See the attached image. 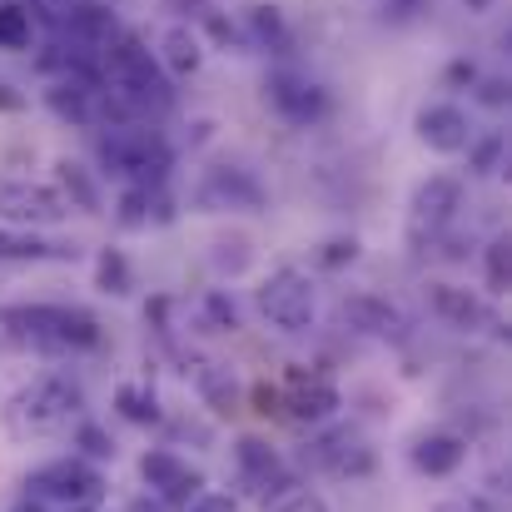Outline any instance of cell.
<instances>
[{"instance_id":"1","label":"cell","mask_w":512,"mask_h":512,"mask_svg":"<svg viewBox=\"0 0 512 512\" xmlns=\"http://www.w3.org/2000/svg\"><path fill=\"white\" fill-rule=\"evenodd\" d=\"M105 105L130 120V115H165L174 105V90H170V75L160 70L155 50H145L140 35H120L110 50H105Z\"/></svg>"},{"instance_id":"2","label":"cell","mask_w":512,"mask_h":512,"mask_svg":"<svg viewBox=\"0 0 512 512\" xmlns=\"http://www.w3.org/2000/svg\"><path fill=\"white\" fill-rule=\"evenodd\" d=\"M20 503L35 512H100L105 508V478L85 458H55L25 478Z\"/></svg>"},{"instance_id":"3","label":"cell","mask_w":512,"mask_h":512,"mask_svg":"<svg viewBox=\"0 0 512 512\" xmlns=\"http://www.w3.org/2000/svg\"><path fill=\"white\" fill-rule=\"evenodd\" d=\"M75 413H80V388L70 378L45 373V378L25 383L20 393H10V403H5V433L10 438H50Z\"/></svg>"},{"instance_id":"4","label":"cell","mask_w":512,"mask_h":512,"mask_svg":"<svg viewBox=\"0 0 512 512\" xmlns=\"http://www.w3.org/2000/svg\"><path fill=\"white\" fill-rule=\"evenodd\" d=\"M0 324L15 339L35 343V348H95L100 324L85 309H65V304H25V309H0Z\"/></svg>"},{"instance_id":"5","label":"cell","mask_w":512,"mask_h":512,"mask_svg":"<svg viewBox=\"0 0 512 512\" xmlns=\"http://www.w3.org/2000/svg\"><path fill=\"white\" fill-rule=\"evenodd\" d=\"M100 160H105L110 174L135 179V189H160L165 174H170L165 140H160L155 130H145V125H130V120H125V125H110V130L100 135Z\"/></svg>"},{"instance_id":"6","label":"cell","mask_w":512,"mask_h":512,"mask_svg":"<svg viewBox=\"0 0 512 512\" xmlns=\"http://www.w3.org/2000/svg\"><path fill=\"white\" fill-rule=\"evenodd\" d=\"M254 299H259V314H264L274 329H284V334H304V329L314 324V314H319L314 279H309L304 269H294V264L274 269V274L259 284Z\"/></svg>"},{"instance_id":"7","label":"cell","mask_w":512,"mask_h":512,"mask_svg":"<svg viewBox=\"0 0 512 512\" xmlns=\"http://www.w3.org/2000/svg\"><path fill=\"white\" fill-rule=\"evenodd\" d=\"M458 204H463V179L458 174H428L413 189V199H408V239L413 244H433L453 224Z\"/></svg>"},{"instance_id":"8","label":"cell","mask_w":512,"mask_h":512,"mask_svg":"<svg viewBox=\"0 0 512 512\" xmlns=\"http://www.w3.org/2000/svg\"><path fill=\"white\" fill-rule=\"evenodd\" d=\"M70 214V199L50 184H35V179H0V219L5 224H20V229H35V224H60Z\"/></svg>"},{"instance_id":"9","label":"cell","mask_w":512,"mask_h":512,"mask_svg":"<svg viewBox=\"0 0 512 512\" xmlns=\"http://www.w3.org/2000/svg\"><path fill=\"white\" fill-rule=\"evenodd\" d=\"M194 199H199L204 214H259L264 209V184L249 170L219 165V170H209L199 179Z\"/></svg>"},{"instance_id":"10","label":"cell","mask_w":512,"mask_h":512,"mask_svg":"<svg viewBox=\"0 0 512 512\" xmlns=\"http://www.w3.org/2000/svg\"><path fill=\"white\" fill-rule=\"evenodd\" d=\"M140 478L155 488V498L165 503V508H184V503H194L199 498V488H204V478L179 458L170 448H150L145 458H140Z\"/></svg>"},{"instance_id":"11","label":"cell","mask_w":512,"mask_h":512,"mask_svg":"<svg viewBox=\"0 0 512 512\" xmlns=\"http://www.w3.org/2000/svg\"><path fill=\"white\" fill-rule=\"evenodd\" d=\"M269 105H274L289 125H314V120H324V115H329V95H324L314 80L289 75V70L269 75Z\"/></svg>"},{"instance_id":"12","label":"cell","mask_w":512,"mask_h":512,"mask_svg":"<svg viewBox=\"0 0 512 512\" xmlns=\"http://www.w3.org/2000/svg\"><path fill=\"white\" fill-rule=\"evenodd\" d=\"M413 130H418V140L433 155H463L473 145V125H468V115L458 105H423Z\"/></svg>"},{"instance_id":"13","label":"cell","mask_w":512,"mask_h":512,"mask_svg":"<svg viewBox=\"0 0 512 512\" xmlns=\"http://www.w3.org/2000/svg\"><path fill=\"white\" fill-rule=\"evenodd\" d=\"M343 319L353 324V329H363V334H373V339H408V319L393 309V304H383V299H373V294H353V299H343Z\"/></svg>"},{"instance_id":"14","label":"cell","mask_w":512,"mask_h":512,"mask_svg":"<svg viewBox=\"0 0 512 512\" xmlns=\"http://www.w3.org/2000/svg\"><path fill=\"white\" fill-rule=\"evenodd\" d=\"M413 468L423 473V478H448V473H458L463 468V458H468V443L458 438V433H423L418 443H413Z\"/></svg>"},{"instance_id":"15","label":"cell","mask_w":512,"mask_h":512,"mask_svg":"<svg viewBox=\"0 0 512 512\" xmlns=\"http://www.w3.org/2000/svg\"><path fill=\"white\" fill-rule=\"evenodd\" d=\"M234 458H239V473L254 483L259 498H269L274 488H284V463H279V453L264 438H239L234 443Z\"/></svg>"},{"instance_id":"16","label":"cell","mask_w":512,"mask_h":512,"mask_svg":"<svg viewBox=\"0 0 512 512\" xmlns=\"http://www.w3.org/2000/svg\"><path fill=\"white\" fill-rule=\"evenodd\" d=\"M343 408L339 388L329 383V378H304V373H294V388H289V413L299 418V423H324V418H334Z\"/></svg>"},{"instance_id":"17","label":"cell","mask_w":512,"mask_h":512,"mask_svg":"<svg viewBox=\"0 0 512 512\" xmlns=\"http://www.w3.org/2000/svg\"><path fill=\"white\" fill-rule=\"evenodd\" d=\"M309 458H314L319 468L339 473V478H353V473H368V468H373V453H368L353 433H329V438H319Z\"/></svg>"},{"instance_id":"18","label":"cell","mask_w":512,"mask_h":512,"mask_svg":"<svg viewBox=\"0 0 512 512\" xmlns=\"http://www.w3.org/2000/svg\"><path fill=\"white\" fill-rule=\"evenodd\" d=\"M155 60H160L165 75H179V80H184V75H194V70L204 65V40H199L184 20H174L170 30L160 35V55H155Z\"/></svg>"},{"instance_id":"19","label":"cell","mask_w":512,"mask_h":512,"mask_svg":"<svg viewBox=\"0 0 512 512\" xmlns=\"http://www.w3.org/2000/svg\"><path fill=\"white\" fill-rule=\"evenodd\" d=\"M428 304H433V314H438V319H448L453 329H483V324H488L483 299H478V294H468V289L433 284V289H428Z\"/></svg>"},{"instance_id":"20","label":"cell","mask_w":512,"mask_h":512,"mask_svg":"<svg viewBox=\"0 0 512 512\" xmlns=\"http://www.w3.org/2000/svg\"><path fill=\"white\" fill-rule=\"evenodd\" d=\"M45 259H75V249L35 239L30 229H0V264H45Z\"/></svg>"},{"instance_id":"21","label":"cell","mask_w":512,"mask_h":512,"mask_svg":"<svg viewBox=\"0 0 512 512\" xmlns=\"http://www.w3.org/2000/svg\"><path fill=\"white\" fill-rule=\"evenodd\" d=\"M194 388H199V398H204L214 413H229L234 398H239V383H234V373H229L224 363H204V368L194 373Z\"/></svg>"},{"instance_id":"22","label":"cell","mask_w":512,"mask_h":512,"mask_svg":"<svg viewBox=\"0 0 512 512\" xmlns=\"http://www.w3.org/2000/svg\"><path fill=\"white\" fill-rule=\"evenodd\" d=\"M30 5H20V0H5L0 5V50H25L30 45Z\"/></svg>"},{"instance_id":"23","label":"cell","mask_w":512,"mask_h":512,"mask_svg":"<svg viewBox=\"0 0 512 512\" xmlns=\"http://www.w3.org/2000/svg\"><path fill=\"white\" fill-rule=\"evenodd\" d=\"M95 284H100L105 294H130V264H125L120 249H100V259H95Z\"/></svg>"},{"instance_id":"24","label":"cell","mask_w":512,"mask_h":512,"mask_svg":"<svg viewBox=\"0 0 512 512\" xmlns=\"http://www.w3.org/2000/svg\"><path fill=\"white\" fill-rule=\"evenodd\" d=\"M115 403H120V413H125L130 423H160V403H155V393H145V388H135V383H120Z\"/></svg>"},{"instance_id":"25","label":"cell","mask_w":512,"mask_h":512,"mask_svg":"<svg viewBox=\"0 0 512 512\" xmlns=\"http://www.w3.org/2000/svg\"><path fill=\"white\" fill-rule=\"evenodd\" d=\"M488 289H493V294H508L512 289V244H508V234H498V239L488 244Z\"/></svg>"},{"instance_id":"26","label":"cell","mask_w":512,"mask_h":512,"mask_svg":"<svg viewBox=\"0 0 512 512\" xmlns=\"http://www.w3.org/2000/svg\"><path fill=\"white\" fill-rule=\"evenodd\" d=\"M155 204H160L155 189H135V184H130V189L120 194V224H125V229H145Z\"/></svg>"},{"instance_id":"27","label":"cell","mask_w":512,"mask_h":512,"mask_svg":"<svg viewBox=\"0 0 512 512\" xmlns=\"http://www.w3.org/2000/svg\"><path fill=\"white\" fill-rule=\"evenodd\" d=\"M249 259H254V254H249V244H244V239H219V244H214V254H209V264H214L219 274H244V269H249Z\"/></svg>"},{"instance_id":"28","label":"cell","mask_w":512,"mask_h":512,"mask_svg":"<svg viewBox=\"0 0 512 512\" xmlns=\"http://www.w3.org/2000/svg\"><path fill=\"white\" fill-rule=\"evenodd\" d=\"M249 30H254L259 45H279V40H284V15H279L274 5H254V10H249Z\"/></svg>"},{"instance_id":"29","label":"cell","mask_w":512,"mask_h":512,"mask_svg":"<svg viewBox=\"0 0 512 512\" xmlns=\"http://www.w3.org/2000/svg\"><path fill=\"white\" fill-rule=\"evenodd\" d=\"M503 150H508V140L493 130L483 145H468V165H473V174H493L498 170V160H503Z\"/></svg>"},{"instance_id":"30","label":"cell","mask_w":512,"mask_h":512,"mask_svg":"<svg viewBox=\"0 0 512 512\" xmlns=\"http://www.w3.org/2000/svg\"><path fill=\"white\" fill-rule=\"evenodd\" d=\"M353 259H358V239H353V234H348V239H329L324 254H319L324 269H343V264H353Z\"/></svg>"},{"instance_id":"31","label":"cell","mask_w":512,"mask_h":512,"mask_svg":"<svg viewBox=\"0 0 512 512\" xmlns=\"http://www.w3.org/2000/svg\"><path fill=\"white\" fill-rule=\"evenodd\" d=\"M60 179H65V189H70V199H80L85 209H95V189H90V179L80 174V165H60Z\"/></svg>"},{"instance_id":"32","label":"cell","mask_w":512,"mask_h":512,"mask_svg":"<svg viewBox=\"0 0 512 512\" xmlns=\"http://www.w3.org/2000/svg\"><path fill=\"white\" fill-rule=\"evenodd\" d=\"M80 448H85L90 458H115L110 433H105V428H95V423H85V428H80Z\"/></svg>"},{"instance_id":"33","label":"cell","mask_w":512,"mask_h":512,"mask_svg":"<svg viewBox=\"0 0 512 512\" xmlns=\"http://www.w3.org/2000/svg\"><path fill=\"white\" fill-rule=\"evenodd\" d=\"M274 512H329V503L319 493H289L284 503H274Z\"/></svg>"},{"instance_id":"34","label":"cell","mask_w":512,"mask_h":512,"mask_svg":"<svg viewBox=\"0 0 512 512\" xmlns=\"http://www.w3.org/2000/svg\"><path fill=\"white\" fill-rule=\"evenodd\" d=\"M189 512H239V503H234L229 493H199V498L189 503Z\"/></svg>"},{"instance_id":"35","label":"cell","mask_w":512,"mask_h":512,"mask_svg":"<svg viewBox=\"0 0 512 512\" xmlns=\"http://www.w3.org/2000/svg\"><path fill=\"white\" fill-rule=\"evenodd\" d=\"M209 314H214L219 329H239V314H234V304L224 294H209Z\"/></svg>"},{"instance_id":"36","label":"cell","mask_w":512,"mask_h":512,"mask_svg":"<svg viewBox=\"0 0 512 512\" xmlns=\"http://www.w3.org/2000/svg\"><path fill=\"white\" fill-rule=\"evenodd\" d=\"M383 10H388V20H398V25H403V20H418V15L428 10V0H388Z\"/></svg>"},{"instance_id":"37","label":"cell","mask_w":512,"mask_h":512,"mask_svg":"<svg viewBox=\"0 0 512 512\" xmlns=\"http://www.w3.org/2000/svg\"><path fill=\"white\" fill-rule=\"evenodd\" d=\"M433 512H488V503L483 498H468V493H458V498H443Z\"/></svg>"},{"instance_id":"38","label":"cell","mask_w":512,"mask_h":512,"mask_svg":"<svg viewBox=\"0 0 512 512\" xmlns=\"http://www.w3.org/2000/svg\"><path fill=\"white\" fill-rule=\"evenodd\" d=\"M483 105H493V110H503L508 105V85L503 80H483V95H478Z\"/></svg>"},{"instance_id":"39","label":"cell","mask_w":512,"mask_h":512,"mask_svg":"<svg viewBox=\"0 0 512 512\" xmlns=\"http://www.w3.org/2000/svg\"><path fill=\"white\" fill-rule=\"evenodd\" d=\"M254 403H259V413H279V393L274 388H254Z\"/></svg>"},{"instance_id":"40","label":"cell","mask_w":512,"mask_h":512,"mask_svg":"<svg viewBox=\"0 0 512 512\" xmlns=\"http://www.w3.org/2000/svg\"><path fill=\"white\" fill-rule=\"evenodd\" d=\"M448 80H453V85H463V80H468V85H473V80H478V70H473V65H468V60H458V65H453V70H448Z\"/></svg>"},{"instance_id":"41","label":"cell","mask_w":512,"mask_h":512,"mask_svg":"<svg viewBox=\"0 0 512 512\" xmlns=\"http://www.w3.org/2000/svg\"><path fill=\"white\" fill-rule=\"evenodd\" d=\"M25 95H15V85H0V110H20Z\"/></svg>"},{"instance_id":"42","label":"cell","mask_w":512,"mask_h":512,"mask_svg":"<svg viewBox=\"0 0 512 512\" xmlns=\"http://www.w3.org/2000/svg\"><path fill=\"white\" fill-rule=\"evenodd\" d=\"M130 512H174V508H165L160 498H140V503H130Z\"/></svg>"},{"instance_id":"43","label":"cell","mask_w":512,"mask_h":512,"mask_svg":"<svg viewBox=\"0 0 512 512\" xmlns=\"http://www.w3.org/2000/svg\"><path fill=\"white\" fill-rule=\"evenodd\" d=\"M468 5H473V10H488V0H468Z\"/></svg>"}]
</instances>
